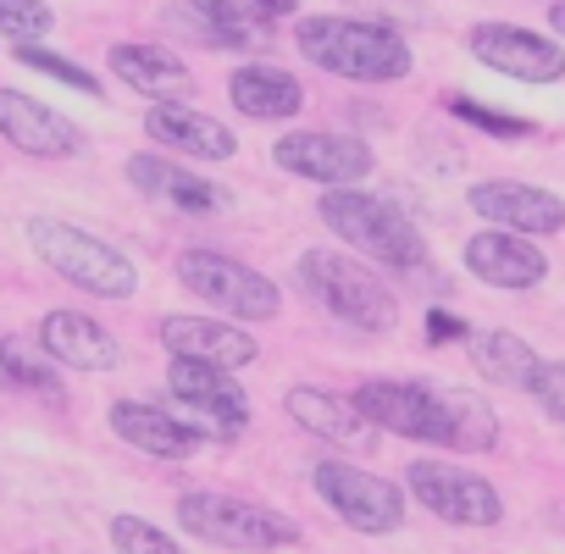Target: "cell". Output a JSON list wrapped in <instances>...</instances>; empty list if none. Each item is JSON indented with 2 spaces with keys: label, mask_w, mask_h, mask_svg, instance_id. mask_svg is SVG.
Wrapping results in <instances>:
<instances>
[{
  "label": "cell",
  "mask_w": 565,
  "mask_h": 554,
  "mask_svg": "<svg viewBox=\"0 0 565 554\" xmlns=\"http://www.w3.org/2000/svg\"><path fill=\"white\" fill-rule=\"evenodd\" d=\"M361 405V416L372 427H388L399 438H422V444H444V449H488L499 438L493 411L482 405V394L466 388H427V383H399V377H372L350 394Z\"/></svg>",
  "instance_id": "1"
},
{
  "label": "cell",
  "mask_w": 565,
  "mask_h": 554,
  "mask_svg": "<svg viewBox=\"0 0 565 554\" xmlns=\"http://www.w3.org/2000/svg\"><path fill=\"white\" fill-rule=\"evenodd\" d=\"M300 51L306 62L350 78V84H394L411 73V45L383 29V23H361V18H306L300 23Z\"/></svg>",
  "instance_id": "2"
},
{
  "label": "cell",
  "mask_w": 565,
  "mask_h": 554,
  "mask_svg": "<svg viewBox=\"0 0 565 554\" xmlns=\"http://www.w3.org/2000/svg\"><path fill=\"white\" fill-rule=\"evenodd\" d=\"M300 277H306V289L317 295V306L333 322L355 328V333H388L399 322L394 289L383 284L366 260H355L344 249H306L300 255Z\"/></svg>",
  "instance_id": "3"
},
{
  "label": "cell",
  "mask_w": 565,
  "mask_h": 554,
  "mask_svg": "<svg viewBox=\"0 0 565 554\" xmlns=\"http://www.w3.org/2000/svg\"><path fill=\"white\" fill-rule=\"evenodd\" d=\"M317 211H322V222H328L350 249H361V255L377 260V266H422V260H427V244H422L416 222H411L394 200H383V194L328 189Z\"/></svg>",
  "instance_id": "4"
},
{
  "label": "cell",
  "mask_w": 565,
  "mask_h": 554,
  "mask_svg": "<svg viewBox=\"0 0 565 554\" xmlns=\"http://www.w3.org/2000/svg\"><path fill=\"white\" fill-rule=\"evenodd\" d=\"M29 238H34V249H40V260L51 271H62L67 284H78V289H89L100 300H128L139 289V266L117 244H106V238H95V233H84L73 222L34 216L29 222Z\"/></svg>",
  "instance_id": "5"
},
{
  "label": "cell",
  "mask_w": 565,
  "mask_h": 554,
  "mask_svg": "<svg viewBox=\"0 0 565 554\" xmlns=\"http://www.w3.org/2000/svg\"><path fill=\"white\" fill-rule=\"evenodd\" d=\"M172 266H178V284H183L189 295H200L205 306H216V311H227V317L271 322V317L282 311V295H277L271 277L249 271V266L233 260V255H216V249H183Z\"/></svg>",
  "instance_id": "6"
},
{
  "label": "cell",
  "mask_w": 565,
  "mask_h": 554,
  "mask_svg": "<svg viewBox=\"0 0 565 554\" xmlns=\"http://www.w3.org/2000/svg\"><path fill=\"white\" fill-rule=\"evenodd\" d=\"M178 521L222 548H244V554H266L271 543H295V521H282L277 510H260L249 499L233 493H183L178 499Z\"/></svg>",
  "instance_id": "7"
},
{
  "label": "cell",
  "mask_w": 565,
  "mask_h": 554,
  "mask_svg": "<svg viewBox=\"0 0 565 554\" xmlns=\"http://www.w3.org/2000/svg\"><path fill=\"white\" fill-rule=\"evenodd\" d=\"M167 394H172V416H178L194 438H238L244 422H249V399H244V388H238L222 366L172 361Z\"/></svg>",
  "instance_id": "8"
},
{
  "label": "cell",
  "mask_w": 565,
  "mask_h": 554,
  "mask_svg": "<svg viewBox=\"0 0 565 554\" xmlns=\"http://www.w3.org/2000/svg\"><path fill=\"white\" fill-rule=\"evenodd\" d=\"M271 161L295 178L311 183H333V189H355L372 172V150L350 134H322V128H295L271 145Z\"/></svg>",
  "instance_id": "9"
},
{
  "label": "cell",
  "mask_w": 565,
  "mask_h": 554,
  "mask_svg": "<svg viewBox=\"0 0 565 554\" xmlns=\"http://www.w3.org/2000/svg\"><path fill=\"white\" fill-rule=\"evenodd\" d=\"M317 493L355 526V532H394L405 521V493L388 477H372L361 466H317Z\"/></svg>",
  "instance_id": "10"
},
{
  "label": "cell",
  "mask_w": 565,
  "mask_h": 554,
  "mask_svg": "<svg viewBox=\"0 0 565 554\" xmlns=\"http://www.w3.org/2000/svg\"><path fill=\"white\" fill-rule=\"evenodd\" d=\"M411 488H416V499H422L433 515H444V521H455V526H493V521L504 515L499 488L482 482L477 471H460V466L416 460V466H411Z\"/></svg>",
  "instance_id": "11"
},
{
  "label": "cell",
  "mask_w": 565,
  "mask_h": 554,
  "mask_svg": "<svg viewBox=\"0 0 565 554\" xmlns=\"http://www.w3.org/2000/svg\"><path fill=\"white\" fill-rule=\"evenodd\" d=\"M471 56L504 78H521V84H559L565 78V51L543 34H526V29H510V23H482L471 29Z\"/></svg>",
  "instance_id": "12"
},
{
  "label": "cell",
  "mask_w": 565,
  "mask_h": 554,
  "mask_svg": "<svg viewBox=\"0 0 565 554\" xmlns=\"http://www.w3.org/2000/svg\"><path fill=\"white\" fill-rule=\"evenodd\" d=\"M471 205L482 222L493 227H510V233H526V238H548L565 227V200L554 189H537V183H515V178H488L471 189Z\"/></svg>",
  "instance_id": "13"
},
{
  "label": "cell",
  "mask_w": 565,
  "mask_h": 554,
  "mask_svg": "<svg viewBox=\"0 0 565 554\" xmlns=\"http://www.w3.org/2000/svg\"><path fill=\"white\" fill-rule=\"evenodd\" d=\"M0 139L18 145L23 156H40V161H67L84 150V128L73 117H62L45 100L18 95V89H0Z\"/></svg>",
  "instance_id": "14"
},
{
  "label": "cell",
  "mask_w": 565,
  "mask_h": 554,
  "mask_svg": "<svg viewBox=\"0 0 565 554\" xmlns=\"http://www.w3.org/2000/svg\"><path fill=\"white\" fill-rule=\"evenodd\" d=\"M466 266L482 277L488 289H537L548 277V260L543 249L526 238V233H510V227H482L466 238Z\"/></svg>",
  "instance_id": "15"
},
{
  "label": "cell",
  "mask_w": 565,
  "mask_h": 554,
  "mask_svg": "<svg viewBox=\"0 0 565 554\" xmlns=\"http://www.w3.org/2000/svg\"><path fill=\"white\" fill-rule=\"evenodd\" d=\"M161 344L172 350V361H200V366H222L238 372L260 355V344L216 317H167L161 322Z\"/></svg>",
  "instance_id": "16"
},
{
  "label": "cell",
  "mask_w": 565,
  "mask_h": 554,
  "mask_svg": "<svg viewBox=\"0 0 565 554\" xmlns=\"http://www.w3.org/2000/svg\"><path fill=\"white\" fill-rule=\"evenodd\" d=\"M145 134H150L156 145L178 150V156H194V161H227V156L238 150L233 128H222L216 117L189 111V106H178V100H161L156 111H145Z\"/></svg>",
  "instance_id": "17"
},
{
  "label": "cell",
  "mask_w": 565,
  "mask_h": 554,
  "mask_svg": "<svg viewBox=\"0 0 565 554\" xmlns=\"http://www.w3.org/2000/svg\"><path fill=\"white\" fill-rule=\"evenodd\" d=\"M128 183H134L145 200H161V205L189 211V216H211V211H222V200H227L216 183L194 178L189 167H172L167 156H134V161H128Z\"/></svg>",
  "instance_id": "18"
},
{
  "label": "cell",
  "mask_w": 565,
  "mask_h": 554,
  "mask_svg": "<svg viewBox=\"0 0 565 554\" xmlns=\"http://www.w3.org/2000/svg\"><path fill=\"white\" fill-rule=\"evenodd\" d=\"M40 344L51 350V361H62L73 372H111L117 366V339L84 311H51L40 322Z\"/></svg>",
  "instance_id": "19"
},
{
  "label": "cell",
  "mask_w": 565,
  "mask_h": 554,
  "mask_svg": "<svg viewBox=\"0 0 565 554\" xmlns=\"http://www.w3.org/2000/svg\"><path fill=\"white\" fill-rule=\"evenodd\" d=\"M227 95H233V106H238L244 117H255V122H282V117H295V111L306 106L300 78L282 73V67H271V62L238 67V73L227 78Z\"/></svg>",
  "instance_id": "20"
},
{
  "label": "cell",
  "mask_w": 565,
  "mask_h": 554,
  "mask_svg": "<svg viewBox=\"0 0 565 554\" xmlns=\"http://www.w3.org/2000/svg\"><path fill=\"white\" fill-rule=\"evenodd\" d=\"M289 416L306 433L328 438V444H350V449H366L372 444V422L361 416V405L355 399H339L328 388H289Z\"/></svg>",
  "instance_id": "21"
},
{
  "label": "cell",
  "mask_w": 565,
  "mask_h": 554,
  "mask_svg": "<svg viewBox=\"0 0 565 554\" xmlns=\"http://www.w3.org/2000/svg\"><path fill=\"white\" fill-rule=\"evenodd\" d=\"M111 427H117V438H128L134 449H145V455H156V460H183V455L200 444L172 411H161V405H139V399L111 405Z\"/></svg>",
  "instance_id": "22"
},
{
  "label": "cell",
  "mask_w": 565,
  "mask_h": 554,
  "mask_svg": "<svg viewBox=\"0 0 565 554\" xmlns=\"http://www.w3.org/2000/svg\"><path fill=\"white\" fill-rule=\"evenodd\" d=\"M111 73L128 89L150 95V100H172V95H189L194 89V73L172 51H161V45H117L111 51Z\"/></svg>",
  "instance_id": "23"
},
{
  "label": "cell",
  "mask_w": 565,
  "mask_h": 554,
  "mask_svg": "<svg viewBox=\"0 0 565 554\" xmlns=\"http://www.w3.org/2000/svg\"><path fill=\"white\" fill-rule=\"evenodd\" d=\"M466 350H471V366H477L488 383H504V388H537V377H543V361H537L532 344L515 339V333L488 328V333H471Z\"/></svg>",
  "instance_id": "24"
},
{
  "label": "cell",
  "mask_w": 565,
  "mask_h": 554,
  "mask_svg": "<svg viewBox=\"0 0 565 554\" xmlns=\"http://www.w3.org/2000/svg\"><path fill=\"white\" fill-rule=\"evenodd\" d=\"M0 372H7L18 388H34V394H45V399H62V383H56L51 350H45L40 339L7 333V339H0Z\"/></svg>",
  "instance_id": "25"
},
{
  "label": "cell",
  "mask_w": 565,
  "mask_h": 554,
  "mask_svg": "<svg viewBox=\"0 0 565 554\" xmlns=\"http://www.w3.org/2000/svg\"><path fill=\"white\" fill-rule=\"evenodd\" d=\"M189 12L222 23V29H238V34H266L277 18H295L300 0H189Z\"/></svg>",
  "instance_id": "26"
},
{
  "label": "cell",
  "mask_w": 565,
  "mask_h": 554,
  "mask_svg": "<svg viewBox=\"0 0 565 554\" xmlns=\"http://www.w3.org/2000/svg\"><path fill=\"white\" fill-rule=\"evenodd\" d=\"M56 29V12L45 0H0V34L12 45H40Z\"/></svg>",
  "instance_id": "27"
},
{
  "label": "cell",
  "mask_w": 565,
  "mask_h": 554,
  "mask_svg": "<svg viewBox=\"0 0 565 554\" xmlns=\"http://www.w3.org/2000/svg\"><path fill=\"white\" fill-rule=\"evenodd\" d=\"M12 56H18V67H34V73H45V78H56V84L78 89V95H100V78L95 73H84L78 62H67V56H56L45 45H12Z\"/></svg>",
  "instance_id": "28"
},
{
  "label": "cell",
  "mask_w": 565,
  "mask_h": 554,
  "mask_svg": "<svg viewBox=\"0 0 565 554\" xmlns=\"http://www.w3.org/2000/svg\"><path fill=\"white\" fill-rule=\"evenodd\" d=\"M111 543H117V554H178V543L161 526L139 521V515H117L111 521Z\"/></svg>",
  "instance_id": "29"
},
{
  "label": "cell",
  "mask_w": 565,
  "mask_h": 554,
  "mask_svg": "<svg viewBox=\"0 0 565 554\" xmlns=\"http://www.w3.org/2000/svg\"><path fill=\"white\" fill-rule=\"evenodd\" d=\"M449 111H455L460 122L482 128V134H499V139H521V134L532 128L526 117H504V111H493V106H482V100H471V95H455V100H449Z\"/></svg>",
  "instance_id": "30"
},
{
  "label": "cell",
  "mask_w": 565,
  "mask_h": 554,
  "mask_svg": "<svg viewBox=\"0 0 565 554\" xmlns=\"http://www.w3.org/2000/svg\"><path fill=\"white\" fill-rule=\"evenodd\" d=\"M537 405L554 416V422H565V361H554V366H543V377H537Z\"/></svg>",
  "instance_id": "31"
},
{
  "label": "cell",
  "mask_w": 565,
  "mask_h": 554,
  "mask_svg": "<svg viewBox=\"0 0 565 554\" xmlns=\"http://www.w3.org/2000/svg\"><path fill=\"white\" fill-rule=\"evenodd\" d=\"M471 328L460 322V317H449V311H427V339L433 344H455V339H466Z\"/></svg>",
  "instance_id": "32"
},
{
  "label": "cell",
  "mask_w": 565,
  "mask_h": 554,
  "mask_svg": "<svg viewBox=\"0 0 565 554\" xmlns=\"http://www.w3.org/2000/svg\"><path fill=\"white\" fill-rule=\"evenodd\" d=\"M548 23H554V34H565V0H554V12H548Z\"/></svg>",
  "instance_id": "33"
}]
</instances>
